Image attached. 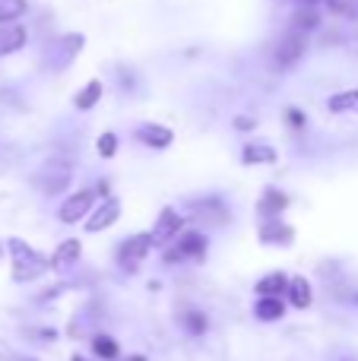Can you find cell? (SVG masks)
<instances>
[{"instance_id": "obj_1", "label": "cell", "mask_w": 358, "mask_h": 361, "mask_svg": "<svg viewBox=\"0 0 358 361\" xmlns=\"http://www.w3.org/2000/svg\"><path fill=\"white\" fill-rule=\"evenodd\" d=\"M6 250H10V276L13 282H35L42 279L44 273L51 269V257L38 254L35 247H32L29 241H23V238H10L6 241Z\"/></svg>"}, {"instance_id": "obj_2", "label": "cell", "mask_w": 358, "mask_h": 361, "mask_svg": "<svg viewBox=\"0 0 358 361\" xmlns=\"http://www.w3.org/2000/svg\"><path fill=\"white\" fill-rule=\"evenodd\" d=\"M82 48H86V35H82V32H67V35H61L57 42L48 44L44 63H48V70H54V73H63V70H70V63L82 54Z\"/></svg>"}, {"instance_id": "obj_3", "label": "cell", "mask_w": 358, "mask_h": 361, "mask_svg": "<svg viewBox=\"0 0 358 361\" xmlns=\"http://www.w3.org/2000/svg\"><path fill=\"white\" fill-rule=\"evenodd\" d=\"M209 238L203 231H181L175 244L165 250V263H184V260H206Z\"/></svg>"}, {"instance_id": "obj_4", "label": "cell", "mask_w": 358, "mask_h": 361, "mask_svg": "<svg viewBox=\"0 0 358 361\" xmlns=\"http://www.w3.org/2000/svg\"><path fill=\"white\" fill-rule=\"evenodd\" d=\"M149 250H152V235L149 231L130 235L127 241H121V247H118V267L124 269V273H137V269L143 267V260L149 257Z\"/></svg>"}, {"instance_id": "obj_5", "label": "cell", "mask_w": 358, "mask_h": 361, "mask_svg": "<svg viewBox=\"0 0 358 361\" xmlns=\"http://www.w3.org/2000/svg\"><path fill=\"white\" fill-rule=\"evenodd\" d=\"M304 51H308V35H304V32L289 29L276 42V48H273V63H276L279 70H292L304 57Z\"/></svg>"}, {"instance_id": "obj_6", "label": "cell", "mask_w": 358, "mask_h": 361, "mask_svg": "<svg viewBox=\"0 0 358 361\" xmlns=\"http://www.w3.org/2000/svg\"><path fill=\"white\" fill-rule=\"evenodd\" d=\"M95 203H99V193L82 187V190L70 193V197L63 200L61 209H57V219H61L63 225H76V222H82V219H89V212L95 209Z\"/></svg>"}, {"instance_id": "obj_7", "label": "cell", "mask_w": 358, "mask_h": 361, "mask_svg": "<svg viewBox=\"0 0 358 361\" xmlns=\"http://www.w3.org/2000/svg\"><path fill=\"white\" fill-rule=\"evenodd\" d=\"M184 231V216L175 209V206H165L162 212H159L156 225H152V247H171V244L181 238Z\"/></svg>"}, {"instance_id": "obj_8", "label": "cell", "mask_w": 358, "mask_h": 361, "mask_svg": "<svg viewBox=\"0 0 358 361\" xmlns=\"http://www.w3.org/2000/svg\"><path fill=\"white\" fill-rule=\"evenodd\" d=\"M121 200L118 197H105V200H99V206H95L92 212H89V219H86V231L89 235H99V231H108L114 222L121 219Z\"/></svg>"}, {"instance_id": "obj_9", "label": "cell", "mask_w": 358, "mask_h": 361, "mask_svg": "<svg viewBox=\"0 0 358 361\" xmlns=\"http://www.w3.org/2000/svg\"><path fill=\"white\" fill-rule=\"evenodd\" d=\"M70 180H73V165H70V162H51L48 169L38 175V187H42V193L54 197V193L67 190Z\"/></svg>"}, {"instance_id": "obj_10", "label": "cell", "mask_w": 358, "mask_h": 361, "mask_svg": "<svg viewBox=\"0 0 358 361\" xmlns=\"http://www.w3.org/2000/svg\"><path fill=\"white\" fill-rule=\"evenodd\" d=\"M260 244H266V247H289L292 241H295V228H292L289 222H283V219H266V222H260Z\"/></svg>"}, {"instance_id": "obj_11", "label": "cell", "mask_w": 358, "mask_h": 361, "mask_svg": "<svg viewBox=\"0 0 358 361\" xmlns=\"http://www.w3.org/2000/svg\"><path fill=\"white\" fill-rule=\"evenodd\" d=\"M133 137H137V143H143L146 149H168L171 143H175V130L165 124H140L137 130H133Z\"/></svg>"}, {"instance_id": "obj_12", "label": "cell", "mask_w": 358, "mask_h": 361, "mask_svg": "<svg viewBox=\"0 0 358 361\" xmlns=\"http://www.w3.org/2000/svg\"><path fill=\"white\" fill-rule=\"evenodd\" d=\"M289 209V193L279 190V187H266L264 197L257 200V216L264 219H283V212Z\"/></svg>"}, {"instance_id": "obj_13", "label": "cell", "mask_w": 358, "mask_h": 361, "mask_svg": "<svg viewBox=\"0 0 358 361\" xmlns=\"http://www.w3.org/2000/svg\"><path fill=\"white\" fill-rule=\"evenodd\" d=\"M190 209H194V219H197V222H203V225H216V228H219V225L228 222L226 203H222V200H216V197L203 200V203H194Z\"/></svg>"}, {"instance_id": "obj_14", "label": "cell", "mask_w": 358, "mask_h": 361, "mask_svg": "<svg viewBox=\"0 0 358 361\" xmlns=\"http://www.w3.org/2000/svg\"><path fill=\"white\" fill-rule=\"evenodd\" d=\"M29 42V29L23 23H10V25H0V57H10L16 51L25 48Z\"/></svg>"}, {"instance_id": "obj_15", "label": "cell", "mask_w": 358, "mask_h": 361, "mask_svg": "<svg viewBox=\"0 0 358 361\" xmlns=\"http://www.w3.org/2000/svg\"><path fill=\"white\" fill-rule=\"evenodd\" d=\"M80 254H82V244L76 241V238H67V241H61L57 250L51 254V269H54V273H67V269L76 267Z\"/></svg>"}, {"instance_id": "obj_16", "label": "cell", "mask_w": 358, "mask_h": 361, "mask_svg": "<svg viewBox=\"0 0 358 361\" xmlns=\"http://www.w3.org/2000/svg\"><path fill=\"white\" fill-rule=\"evenodd\" d=\"M289 276L285 273H266L264 279H257V286H254V292H257V298H283V295H289Z\"/></svg>"}, {"instance_id": "obj_17", "label": "cell", "mask_w": 358, "mask_h": 361, "mask_svg": "<svg viewBox=\"0 0 358 361\" xmlns=\"http://www.w3.org/2000/svg\"><path fill=\"white\" fill-rule=\"evenodd\" d=\"M101 95H105V82H101V80H89L86 86L73 95V108H76V111H92V108L101 102Z\"/></svg>"}, {"instance_id": "obj_18", "label": "cell", "mask_w": 358, "mask_h": 361, "mask_svg": "<svg viewBox=\"0 0 358 361\" xmlns=\"http://www.w3.org/2000/svg\"><path fill=\"white\" fill-rule=\"evenodd\" d=\"M254 317H257L260 324H276V320L285 317V301L283 298H257Z\"/></svg>"}, {"instance_id": "obj_19", "label": "cell", "mask_w": 358, "mask_h": 361, "mask_svg": "<svg viewBox=\"0 0 358 361\" xmlns=\"http://www.w3.org/2000/svg\"><path fill=\"white\" fill-rule=\"evenodd\" d=\"M289 301H292V307H298V311L311 307V301H314V292H311V282L304 279V276H292V282H289Z\"/></svg>"}, {"instance_id": "obj_20", "label": "cell", "mask_w": 358, "mask_h": 361, "mask_svg": "<svg viewBox=\"0 0 358 361\" xmlns=\"http://www.w3.org/2000/svg\"><path fill=\"white\" fill-rule=\"evenodd\" d=\"M241 162L245 165H273L276 162V149L270 143H251L241 149Z\"/></svg>"}, {"instance_id": "obj_21", "label": "cell", "mask_w": 358, "mask_h": 361, "mask_svg": "<svg viewBox=\"0 0 358 361\" xmlns=\"http://www.w3.org/2000/svg\"><path fill=\"white\" fill-rule=\"evenodd\" d=\"M317 25H321V13H317V6H298L295 13H292V19H289V29H295V32H314Z\"/></svg>"}, {"instance_id": "obj_22", "label": "cell", "mask_w": 358, "mask_h": 361, "mask_svg": "<svg viewBox=\"0 0 358 361\" xmlns=\"http://www.w3.org/2000/svg\"><path fill=\"white\" fill-rule=\"evenodd\" d=\"M181 326L190 333V336H203V333L209 330V320L203 311H184L181 314Z\"/></svg>"}, {"instance_id": "obj_23", "label": "cell", "mask_w": 358, "mask_h": 361, "mask_svg": "<svg viewBox=\"0 0 358 361\" xmlns=\"http://www.w3.org/2000/svg\"><path fill=\"white\" fill-rule=\"evenodd\" d=\"M25 10H29L25 0H0V25L16 23L19 16H25Z\"/></svg>"}, {"instance_id": "obj_24", "label": "cell", "mask_w": 358, "mask_h": 361, "mask_svg": "<svg viewBox=\"0 0 358 361\" xmlns=\"http://www.w3.org/2000/svg\"><path fill=\"white\" fill-rule=\"evenodd\" d=\"M323 6H327L333 16H342V19L358 23V0H323Z\"/></svg>"}, {"instance_id": "obj_25", "label": "cell", "mask_w": 358, "mask_h": 361, "mask_svg": "<svg viewBox=\"0 0 358 361\" xmlns=\"http://www.w3.org/2000/svg\"><path fill=\"white\" fill-rule=\"evenodd\" d=\"M92 352H95V358H105V361H114L118 358V343H114L111 336H105V333H101V336H95L92 339Z\"/></svg>"}, {"instance_id": "obj_26", "label": "cell", "mask_w": 358, "mask_h": 361, "mask_svg": "<svg viewBox=\"0 0 358 361\" xmlns=\"http://www.w3.org/2000/svg\"><path fill=\"white\" fill-rule=\"evenodd\" d=\"M118 143H121V140H118V133L105 130L99 140H95V152H99L101 159H114V156H118Z\"/></svg>"}, {"instance_id": "obj_27", "label": "cell", "mask_w": 358, "mask_h": 361, "mask_svg": "<svg viewBox=\"0 0 358 361\" xmlns=\"http://www.w3.org/2000/svg\"><path fill=\"white\" fill-rule=\"evenodd\" d=\"M285 124H289L292 130H304V124H308V114H304L302 108H285Z\"/></svg>"}, {"instance_id": "obj_28", "label": "cell", "mask_w": 358, "mask_h": 361, "mask_svg": "<svg viewBox=\"0 0 358 361\" xmlns=\"http://www.w3.org/2000/svg\"><path fill=\"white\" fill-rule=\"evenodd\" d=\"M235 130H241V133H251V130H257V121H254V118H247V114H238V118H235Z\"/></svg>"}, {"instance_id": "obj_29", "label": "cell", "mask_w": 358, "mask_h": 361, "mask_svg": "<svg viewBox=\"0 0 358 361\" xmlns=\"http://www.w3.org/2000/svg\"><path fill=\"white\" fill-rule=\"evenodd\" d=\"M295 4H302V6H317L321 0H295Z\"/></svg>"}, {"instance_id": "obj_30", "label": "cell", "mask_w": 358, "mask_h": 361, "mask_svg": "<svg viewBox=\"0 0 358 361\" xmlns=\"http://www.w3.org/2000/svg\"><path fill=\"white\" fill-rule=\"evenodd\" d=\"M127 361H146L143 355H133V358H127Z\"/></svg>"}, {"instance_id": "obj_31", "label": "cell", "mask_w": 358, "mask_h": 361, "mask_svg": "<svg viewBox=\"0 0 358 361\" xmlns=\"http://www.w3.org/2000/svg\"><path fill=\"white\" fill-rule=\"evenodd\" d=\"M73 361H89V358H82V355H73Z\"/></svg>"}, {"instance_id": "obj_32", "label": "cell", "mask_w": 358, "mask_h": 361, "mask_svg": "<svg viewBox=\"0 0 358 361\" xmlns=\"http://www.w3.org/2000/svg\"><path fill=\"white\" fill-rule=\"evenodd\" d=\"M23 361H35V358H23Z\"/></svg>"}]
</instances>
